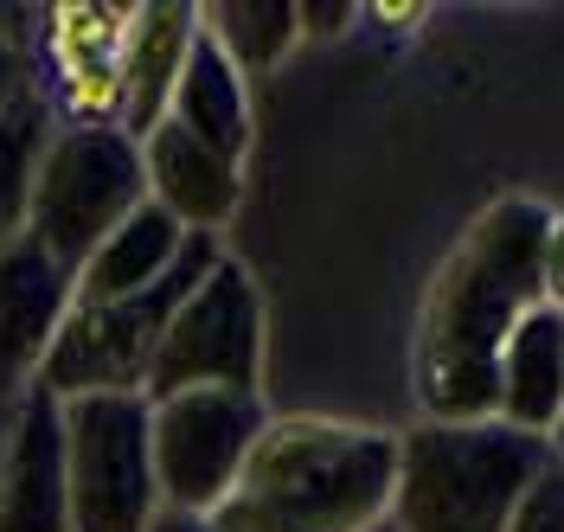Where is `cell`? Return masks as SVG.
<instances>
[{
	"label": "cell",
	"mask_w": 564,
	"mask_h": 532,
	"mask_svg": "<svg viewBox=\"0 0 564 532\" xmlns=\"http://www.w3.org/2000/svg\"><path fill=\"white\" fill-rule=\"evenodd\" d=\"M558 302V213L507 193L456 238L417 315L411 386L430 424L494 417V366L507 334Z\"/></svg>",
	"instance_id": "obj_1"
},
{
	"label": "cell",
	"mask_w": 564,
	"mask_h": 532,
	"mask_svg": "<svg viewBox=\"0 0 564 532\" xmlns=\"http://www.w3.org/2000/svg\"><path fill=\"white\" fill-rule=\"evenodd\" d=\"M398 443L340 417H270L238 481L206 520L212 532H366L391 507Z\"/></svg>",
	"instance_id": "obj_2"
},
{
	"label": "cell",
	"mask_w": 564,
	"mask_h": 532,
	"mask_svg": "<svg viewBox=\"0 0 564 532\" xmlns=\"http://www.w3.org/2000/svg\"><path fill=\"white\" fill-rule=\"evenodd\" d=\"M391 507L398 532H500L513 507L558 468V436H532L500 417L430 424L391 436Z\"/></svg>",
	"instance_id": "obj_3"
},
{
	"label": "cell",
	"mask_w": 564,
	"mask_h": 532,
	"mask_svg": "<svg viewBox=\"0 0 564 532\" xmlns=\"http://www.w3.org/2000/svg\"><path fill=\"white\" fill-rule=\"evenodd\" d=\"M135 206H148L135 142L122 129H109V122H58L33 174L26 245L45 250L65 276H77L84 257Z\"/></svg>",
	"instance_id": "obj_4"
},
{
	"label": "cell",
	"mask_w": 564,
	"mask_h": 532,
	"mask_svg": "<svg viewBox=\"0 0 564 532\" xmlns=\"http://www.w3.org/2000/svg\"><path fill=\"white\" fill-rule=\"evenodd\" d=\"M218 257H225L218 238L186 231L174 270H167L154 289L122 295V302H90V308L65 302V321H58L52 347H45V359H39L33 386L52 391L58 404H65V398H90V391H141L148 359H154V347H161L167 315H174L180 295L199 283Z\"/></svg>",
	"instance_id": "obj_5"
},
{
	"label": "cell",
	"mask_w": 564,
	"mask_h": 532,
	"mask_svg": "<svg viewBox=\"0 0 564 532\" xmlns=\"http://www.w3.org/2000/svg\"><path fill=\"white\" fill-rule=\"evenodd\" d=\"M58 456H65L70 532H141L161 513L141 391L65 398L58 404Z\"/></svg>",
	"instance_id": "obj_6"
},
{
	"label": "cell",
	"mask_w": 564,
	"mask_h": 532,
	"mask_svg": "<svg viewBox=\"0 0 564 532\" xmlns=\"http://www.w3.org/2000/svg\"><path fill=\"white\" fill-rule=\"evenodd\" d=\"M263 366V302L245 263L218 257L199 283L180 295V308L161 327V347L148 359L141 398H174V391H257Z\"/></svg>",
	"instance_id": "obj_7"
},
{
	"label": "cell",
	"mask_w": 564,
	"mask_h": 532,
	"mask_svg": "<svg viewBox=\"0 0 564 532\" xmlns=\"http://www.w3.org/2000/svg\"><path fill=\"white\" fill-rule=\"evenodd\" d=\"M270 411L257 391H174L148 404V462L154 495L174 513H212L238 481L250 443L263 436Z\"/></svg>",
	"instance_id": "obj_8"
},
{
	"label": "cell",
	"mask_w": 564,
	"mask_h": 532,
	"mask_svg": "<svg viewBox=\"0 0 564 532\" xmlns=\"http://www.w3.org/2000/svg\"><path fill=\"white\" fill-rule=\"evenodd\" d=\"M0 532H70L65 456H58V398L26 386L0 436Z\"/></svg>",
	"instance_id": "obj_9"
},
{
	"label": "cell",
	"mask_w": 564,
	"mask_h": 532,
	"mask_svg": "<svg viewBox=\"0 0 564 532\" xmlns=\"http://www.w3.org/2000/svg\"><path fill=\"white\" fill-rule=\"evenodd\" d=\"M199 39L193 7H129V26L116 39V65H109V122L141 142L174 97V77Z\"/></svg>",
	"instance_id": "obj_10"
},
{
	"label": "cell",
	"mask_w": 564,
	"mask_h": 532,
	"mask_svg": "<svg viewBox=\"0 0 564 532\" xmlns=\"http://www.w3.org/2000/svg\"><path fill=\"white\" fill-rule=\"evenodd\" d=\"M135 154H141L148 206H161L180 231H199V238H218L225 231V218L238 213V193H245L238 161L212 154L206 142H193L174 122H154L135 142Z\"/></svg>",
	"instance_id": "obj_11"
},
{
	"label": "cell",
	"mask_w": 564,
	"mask_h": 532,
	"mask_svg": "<svg viewBox=\"0 0 564 532\" xmlns=\"http://www.w3.org/2000/svg\"><path fill=\"white\" fill-rule=\"evenodd\" d=\"M70 302V276L33 250L26 238L0 250V398L26 391L39 379V359L52 347Z\"/></svg>",
	"instance_id": "obj_12"
},
{
	"label": "cell",
	"mask_w": 564,
	"mask_h": 532,
	"mask_svg": "<svg viewBox=\"0 0 564 532\" xmlns=\"http://www.w3.org/2000/svg\"><path fill=\"white\" fill-rule=\"evenodd\" d=\"M558 411H564V321L558 302L532 308L494 366V417L532 436H558Z\"/></svg>",
	"instance_id": "obj_13"
},
{
	"label": "cell",
	"mask_w": 564,
	"mask_h": 532,
	"mask_svg": "<svg viewBox=\"0 0 564 532\" xmlns=\"http://www.w3.org/2000/svg\"><path fill=\"white\" fill-rule=\"evenodd\" d=\"M161 122H174L193 142H206L212 154H225V161L245 167V148H250L245 72H231V58L212 39H193V52H186V65L174 77V97H167V116Z\"/></svg>",
	"instance_id": "obj_14"
},
{
	"label": "cell",
	"mask_w": 564,
	"mask_h": 532,
	"mask_svg": "<svg viewBox=\"0 0 564 532\" xmlns=\"http://www.w3.org/2000/svg\"><path fill=\"white\" fill-rule=\"evenodd\" d=\"M180 245H186V231H180L161 206H135L104 245L84 257V270L70 276V302L90 308V302H122V295L154 289L167 270H174Z\"/></svg>",
	"instance_id": "obj_15"
},
{
	"label": "cell",
	"mask_w": 564,
	"mask_h": 532,
	"mask_svg": "<svg viewBox=\"0 0 564 532\" xmlns=\"http://www.w3.org/2000/svg\"><path fill=\"white\" fill-rule=\"evenodd\" d=\"M52 129H58V116H52V104L39 90H26L0 116V250L13 238H26V199H33V174Z\"/></svg>",
	"instance_id": "obj_16"
},
{
	"label": "cell",
	"mask_w": 564,
	"mask_h": 532,
	"mask_svg": "<svg viewBox=\"0 0 564 532\" xmlns=\"http://www.w3.org/2000/svg\"><path fill=\"white\" fill-rule=\"evenodd\" d=\"M199 13V39H212L231 72L245 65H276L295 39V7L289 0H218V7H193Z\"/></svg>",
	"instance_id": "obj_17"
},
{
	"label": "cell",
	"mask_w": 564,
	"mask_h": 532,
	"mask_svg": "<svg viewBox=\"0 0 564 532\" xmlns=\"http://www.w3.org/2000/svg\"><path fill=\"white\" fill-rule=\"evenodd\" d=\"M500 532H564V488H558V468L532 488L520 507H513V520Z\"/></svg>",
	"instance_id": "obj_18"
},
{
	"label": "cell",
	"mask_w": 564,
	"mask_h": 532,
	"mask_svg": "<svg viewBox=\"0 0 564 532\" xmlns=\"http://www.w3.org/2000/svg\"><path fill=\"white\" fill-rule=\"evenodd\" d=\"M26 90H33V65L20 58V45H13V39H0V116L20 104Z\"/></svg>",
	"instance_id": "obj_19"
},
{
	"label": "cell",
	"mask_w": 564,
	"mask_h": 532,
	"mask_svg": "<svg viewBox=\"0 0 564 532\" xmlns=\"http://www.w3.org/2000/svg\"><path fill=\"white\" fill-rule=\"evenodd\" d=\"M352 20V7H295V33L308 26V33H340Z\"/></svg>",
	"instance_id": "obj_20"
},
{
	"label": "cell",
	"mask_w": 564,
	"mask_h": 532,
	"mask_svg": "<svg viewBox=\"0 0 564 532\" xmlns=\"http://www.w3.org/2000/svg\"><path fill=\"white\" fill-rule=\"evenodd\" d=\"M141 532H212V520H206V513H174V507H161Z\"/></svg>",
	"instance_id": "obj_21"
},
{
	"label": "cell",
	"mask_w": 564,
	"mask_h": 532,
	"mask_svg": "<svg viewBox=\"0 0 564 532\" xmlns=\"http://www.w3.org/2000/svg\"><path fill=\"white\" fill-rule=\"evenodd\" d=\"M20 398V391H13ZM13 398H0V436H7V411H13Z\"/></svg>",
	"instance_id": "obj_22"
},
{
	"label": "cell",
	"mask_w": 564,
	"mask_h": 532,
	"mask_svg": "<svg viewBox=\"0 0 564 532\" xmlns=\"http://www.w3.org/2000/svg\"><path fill=\"white\" fill-rule=\"evenodd\" d=\"M366 532H398V526H391V520H379V526H366Z\"/></svg>",
	"instance_id": "obj_23"
}]
</instances>
